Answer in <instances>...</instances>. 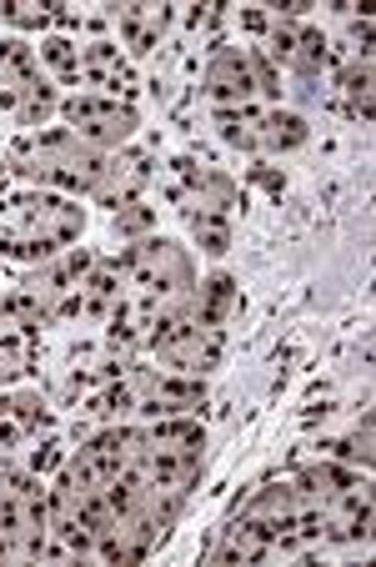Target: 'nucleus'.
I'll use <instances>...</instances> for the list:
<instances>
[{"mask_svg":"<svg viewBox=\"0 0 376 567\" xmlns=\"http://www.w3.org/2000/svg\"><path fill=\"white\" fill-rule=\"evenodd\" d=\"M150 182V161L146 156H106V172H101L96 182V202L101 206H116V212H126V206H136L140 186Z\"/></svg>","mask_w":376,"mask_h":567,"instance_id":"obj_5","label":"nucleus"},{"mask_svg":"<svg viewBox=\"0 0 376 567\" xmlns=\"http://www.w3.org/2000/svg\"><path fill=\"white\" fill-rule=\"evenodd\" d=\"M286 65L301 75V81H312V75H322V65H326V41H322V31H306V25H301Z\"/></svg>","mask_w":376,"mask_h":567,"instance_id":"obj_11","label":"nucleus"},{"mask_svg":"<svg viewBox=\"0 0 376 567\" xmlns=\"http://www.w3.org/2000/svg\"><path fill=\"white\" fill-rule=\"evenodd\" d=\"M201 442H206V432L196 422H176V417H166L161 427L146 432V452H196L201 457Z\"/></svg>","mask_w":376,"mask_h":567,"instance_id":"obj_8","label":"nucleus"},{"mask_svg":"<svg viewBox=\"0 0 376 567\" xmlns=\"http://www.w3.org/2000/svg\"><path fill=\"white\" fill-rule=\"evenodd\" d=\"M216 126H221V141H231V146H247V151H257V126H261V111H251V106H216Z\"/></svg>","mask_w":376,"mask_h":567,"instance_id":"obj_9","label":"nucleus"},{"mask_svg":"<svg viewBox=\"0 0 376 567\" xmlns=\"http://www.w3.org/2000/svg\"><path fill=\"white\" fill-rule=\"evenodd\" d=\"M6 21H11V25H31V31H41V25L51 21V11H45V6H25V0H15V6H6Z\"/></svg>","mask_w":376,"mask_h":567,"instance_id":"obj_18","label":"nucleus"},{"mask_svg":"<svg viewBox=\"0 0 376 567\" xmlns=\"http://www.w3.org/2000/svg\"><path fill=\"white\" fill-rule=\"evenodd\" d=\"M306 141V121L291 116V111H271L257 126V151H296Z\"/></svg>","mask_w":376,"mask_h":567,"instance_id":"obj_7","label":"nucleus"},{"mask_svg":"<svg viewBox=\"0 0 376 567\" xmlns=\"http://www.w3.org/2000/svg\"><path fill=\"white\" fill-rule=\"evenodd\" d=\"M55 106H61V101H55V86L35 81V86H25L21 101H15V121H21V126H45V116H51Z\"/></svg>","mask_w":376,"mask_h":567,"instance_id":"obj_12","label":"nucleus"},{"mask_svg":"<svg viewBox=\"0 0 376 567\" xmlns=\"http://www.w3.org/2000/svg\"><path fill=\"white\" fill-rule=\"evenodd\" d=\"M191 236H196V247L211 251V257H221L226 247H231V221H226V212H191Z\"/></svg>","mask_w":376,"mask_h":567,"instance_id":"obj_10","label":"nucleus"},{"mask_svg":"<svg viewBox=\"0 0 376 567\" xmlns=\"http://www.w3.org/2000/svg\"><path fill=\"white\" fill-rule=\"evenodd\" d=\"M75 81H86V86H96L101 96H121V91H130V65L121 61V45L111 41H91L86 51H81V71H75Z\"/></svg>","mask_w":376,"mask_h":567,"instance_id":"obj_6","label":"nucleus"},{"mask_svg":"<svg viewBox=\"0 0 376 567\" xmlns=\"http://www.w3.org/2000/svg\"><path fill=\"white\" fill-rule=\"evenodd\" d=\"M146 226H150V206H126V212H116V236H121V241L140 236Z\"/></svg>","mask_w":376,"mask_h":567,"instance_id":"obj_17","label":"nucleus"},{"mask_svg":"<svg viewBox=\"0 0 376 567\" xmlns=\"http://www.w3.org/2000/svg\"><path fill=\"white\" fill-rule=\"evenodd\" d=\"M126 408H136L130 382H116V386H106L101 396H91V412H126Z\"/></svg>","mask_w":376,"mask_h":567,"instance_id":"obj_16","label":"nucleus"},{"mask_svg":"<svg viewBox=\"0 0 376 567\" xmlns=\"http://www.w3.org/2000/svg\"><path fill=\"white\" fill-rule=\"evenodd\" d=\"M21 437H25L21 417L11 412V402H0V447H11V442H21Z\"/></svg>","mask_w":376,"mask_h":567,"instance_id":"obj_19","label":"nucleus"},{"mask_svg":"<svg viewBox=\"0 0 376 567\" xmlns=\"http://www.w3.org/2000/svg\"><path fill=\"white\" fill-rule=\"evenodd\" d=\"M342 91H346V101L362 111V121L372 116V61H366V55L342 71Z\"/></svg>","mask_w":376,"mask_h":567,"instance_id":"obj_13","label":"nucleus"},{"mask_svg":"<svg viewBox=\"0 0 376 567\" xmlns=\"http://www.w3.org/2000/svg\"><path fill=\"white\" fill-rule=\"evenodd\" d=\"M41 55L65 75V81H75V71H81V51H75V41H65V35H51V41L41 45Z\"/></svg>","mask_w":376,"mask_h":567,"instance_id":"obj_14","label":"nucleus"},{"mask_svg":"<svg viewBox=\"0 0 376 567\" xmlns=\"http://www.w3.org/2000/svg\"><path fill=\"white\" fill-rule=\"evenodd\" d=\"M332 452L342 462H362V472H366V467H372V422H362V432H352L346 442H336Z\"/></svg>","mask_w":376,"mask_h":567,"instance_id":"obj_15","label":"nucleus"},{"mask_svg":"<svg viewBox=\"0 0 376 567\" xmlns=\"http://www.w3.org/2000/svg\"><path fill=\"white\" fill-rule=\"evenodd\" d=\"M61 116L71 121V131L91 151H106V156H111V146H121L136 131V111L111 96H71V101H61Z\"/></svg>","mask_w":376,"mask_h":567,"instance_id":"obj_2","label":"nucleus"},{"mask_svg":"<svg viewBox=\"0 0 376 567\" xmlns=\"http://www.w3.org/2000/svg\"><path fill=\"white\" fill-rule=\"evenodd\" d=\"M130 392H136L140 412H150V417H176V412L201 408L206 386H201V377H186V372H136Z\"/></svg>","mask_w":376,"mask_h":567,"instance_id":"obj_3","label":"nucleus"},{"mask_svg":"<svg viewBox=\"0 0 376 567\" xmlns=\"http://www.w3.org/2000/svg\"><path fill=\"white\" fill-rule=\"evenodd\" d=\"M116 271H126L130 287H136L140 301H176L196 287V271H191V257H186L176 241H136V247L121 251Z\"/></svg>","mask_w":376,"mask_h":567,"instance_id":"obj_1","label":"nucleus"},{"mask_svg":"<svg viewBox=\"0 0 376 567\" xmlns=\"http://www.w3.org/2000/svg\"><path fill=\"white\" fill-rule=\"evenodd\" d=\"M206 91L221 106H247V96L257 91V75H251V55L247 51H216L206 65Z\"/></svg>","mask_w":376,"mask_h":567,"instance_id":"obj_4","label":"nucleus"}]
</instances>
